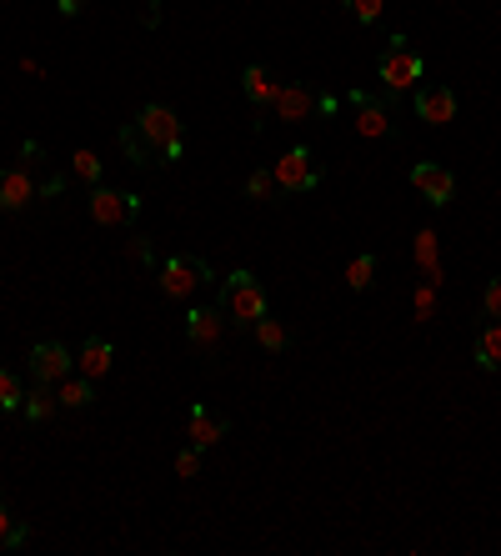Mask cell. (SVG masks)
Masks as SVG:
<instances>
[{
    "instance_id": "obj_1",
    "label": "cell",
    "mask_w": 501,
    "mask_h": 556,
    "mask_svg": "<svg viewBox=\"0 0 501 556\" xmlns=\"http://www.w3.org/2000/svg\"><path fill=\"white\" fill-rule=\"evenodd\" d=\"M221 311L236 321V326H256L261 316H266V286L251 276V271H231L226 281H221Z\"/></svg>"
},
{
    "instance_id": "obj_2",
    "label": "cell",
    "mask_w": 501,
    "mask_h": 556,
    "mask_svg": "<svg viewBox=\"0 0 501 556\" xmlns=\"http://www.w3.org/2000/svg\"><path fill=\"white\" fill-rule=\"evenodd\" d=\"M211 286V266L201 256H171L161 261V296L166 301H196Z\"/></svg>"
},
{
    "instance_id": "obj_3",
    "label": "cell",
    "mask_w": 501,
    "mask_h": 556,
    "mask_svg": "<svg viewBox=\"0 0 501 556\" xmlns=\"http://www.w3.org/2000/svg\"><path fill=\"white\" fill-rule=\"evenodd\" d=\"M421 71H426V61L411 51V41H406V36H391L386 51H381V61H376L381 86H386V91H411V81H421Z\"/></svg>"
},
{
    "instance_id": "obj_4",
    "label": "cell",
    "mask_w": 501,
    "mask_h": 556,
    "mask_svg": "<svg viewBox=\"0 0 501 556\" xmlns=\"http://www.w3.org/2000/svg\"><path fill=\"white\" fill-rule=\"evenodd\" d=\"M136 126H141V136L156 146V156L161 161H181V116L171 111V106H141V116H136Z\"/></svg>"
},
{
    "instance_id": "obj_5",
    "label": "cell",
    "mask_w": 501,
    "mask_h": 556,
    "mask_svg": "<svg viewBox=\"0 0 501 556\" xmlns=\"http://www.w3.org/2000/svg\"><path fill=\"white\" fill-rule=\"evenodd\" d=\"M271 176H276V186H281L286 196H296V191H316V181H321V171H316V161H311L306 146H291L281 161H271Z\"/></svg>"
},
{
    "instance_id": "obj_6",
    "label": "cell",
    "mask_w": 501,
    "mask_h": 556,
    "mask_svg": "<svg viewBox=\"0 0 501 556\" xmlns=\"http://www.w3.org/2000/svg\"><path fill=\"white\" fill-rule=\"evenodd\" d=\"M141 211V196H126V191H111V186H91V221L96 226H126L136 221Z\"/></svg>"
},
{
    "instance_id": "obj_7",
    "label": "cell",
    "mask_w": 501,
    "mask_h": 556,
    "mask_svg": "<svg viewBox=\"0 0 501 556\" xmlns=\"http://www.w3.org/2000/svg\"><path fill=\"white\" fill-rule=\"evenodd\" d=\"M71 371H76V356H71L61 341H36V346H31V376H36V381L56 386V381H66Z\"/></svg>"
},
{
    "instance_id": "obj_8",
    "label": "cell",
    "mask_w": 501,
    "mask_h": 556,
    "mask_svg": "<svg viewBox=\"0 0 501 556\" xmlns=\"http://www.w3.org/2000/svg\"><path fill=\"white\" fill-rule=\"evenodd\" d=\"M411 186H416L421 201H431V206H451V196H456V176H451L446 166H436V161L411 166Z\"/></svg>"
},
{
    "instance_id": "obj_9",
    "label": "cell",
    "mask_w": 501,
    "mask_h": 556,
    "mask_svg": "<svg viewBox=\"0 0 501 556\" xmlns=\"http://www.w3.org/2000/svg\"><path fill=\"white\" fill-rule=\"evenodd\" d=\"M41 196V181L26 166H6L0 171V211H26Z\"/></svg>"
},
{
    "instance_id": "obj_10",
    "label": "cell",
    "mask_w": 501,
    "mask_h": 556,
    "mask_svg": "<svg viewBox=\"0 0 501 556\" xmlns=\"http://www.w3.org/2000/svg\"><path fill=\"white\" fill-rule=\"evenodd\" d=\"M351 106H356V131L361 136H391V101H371L366 91H351Z\"/></svg>"
},
{
    "instance_id": "obj_11",
    "label": "cell",
    "mask_w": 501,
    "mask_h": 556,
    "mask_svg": "<svg viewBox=\"0 0 501 556\" xmlns=\"http://www.w3.org/2000/svg\"><path fill=\"white\" fill-rule=\"evenodd\" d=\"M316 106H321V96H311V91L296 86V81H291V86L281 81V91H276V101H271V111H276L281 121H311Z\"/></svg>"
},
{
    "instance_id": "obj_12",
    "label": "cell",
    "mask_w": 501,
    "mask_h": 556,
    "mask_svg": "<svg viewBox=\"0 0 501 556\" xmlns=\"http://www.w3.org/2000/svg\"><path fill=\"white\" fill-rule=\"evenodd\" d=\"M416 121H426V126L456 121V96H451L446 86H421V91H416Z\"/></svg>"
},
{
    "instance_id": "obj_13",
    "label": "cell",
    "mask_w": 501,
    "mask_h": 556,
    "mask_svg": "<svg viewBox=\"0 0 501 556\" xmlns=\"http://www.w3.org/2000/svg\"><path fill=\"white\" fill-rule=\"evenodd\" d=\"M226 431H231V426H226L221 416H211L206 406H191V411H186V441H191V446L211 451L216 441H226Z\"/></svg>"
},
{
    "instance_id": "obj_14",
    "label": "cell",
    "mask_w": 501,
    "mask_h": 556,
    "mask_svg": "<svg viewBox=\"0 0 501 556\" xmlns=\"http://www.w3.org/2000/svg\"><path fill=\"white\" fill-rule=\"evenodd\" d=\"M241 91H246V101L261 111V106H271V101H276L281 81H276L266 66H246V71H241Z\"/></svg>"
},
{
    "instance_id": "obj_15",
    "label": "cell",
    "mask_w": 501,
    "mask_h": 556,
    "mask_svg": "<svg viewBox=\"0 0 501 556\" xmlns=\"http://www.w3.org/2000/svg\"><path fill=\"white\" fill-rule=\"evenodd\" d=\"M111 361H116V346H111V341H101V336H91V341L81 346V356H76V371H81V376H91V381H101V376L111 371Z\"/></svg>"
},
{
    "instance_id": "obj_16",
    "label": "cell",
    "mask_w": 501,
    "mask_h": 556,
    "mask_svg": "<svg viewBox=\"0 0 501 556\" xmlns=\"http://www.w3.org/2000/svg\"><path fill=\"white\" fill-rule=\"evenodd\" d=\"M221 331H226V321H221L216 311H191V316H186V336H191V346H201V351L216 346Z\"/></svg>"
},
{
    "instance_id": "obj_17",
    "label": "cell",
    "mask_w": 501,
    "mask_h": 556,
    "mask_svg": "<svg viewBox=\"0 0 501 556\" xmlns=\"http://www.w3.org/2000/svg\"><path fill=\"white\" fill-rule=\"evenodd\" d=\"M121 151L131 156V166H146V171H151V166H161L156 146L141 136V126H136V121H131V126H121Z\"/></svg>"
},
{
    "instance_id": "obj_18",
    "label": "cell",
    "mask_w": 501,
    "mask_h": 556,
    "mask_svg": "<svg viewBox=\"0 0 501 556\" xmlns=\"http://www.w3.org/2000/svg\"><path fill=\"white\" fill-rule=\"evenodd\" d=\"M56 401H61V406H91V401H96V391H91V376L71 371L66 381H56Z\"/></svg>"
},
{
    "instance_id": "obj_19",
    "label": "cell",
    "mask_w": 501,
    "mask_h": 556,
    "mask_svg": "<svg viewBox=\"0 0 501 556\" xmlns=\"http://www.w3.org/2000/svg\"><path fill=\"white\" fill-rule=\"evenodd\" d=\"M476 366H481V371H501V321H491V326L476 336Z\"/></svg>"
},
{
    "instance_id": "obj_20",
    "label": "cell",
    "mask_w": 501,
    "mask_h": 556,
    "mask_svg": "<svg viewBox=\"0 0 501 556\" xmlns=\"http://www.w3.org/2000/svg\"><path fill=\"white\" fill-rule=\"evenodd\" d=\"M61 401L51 396V386L46 381H36V391H26V401H21V411H26V421H51V411H56Z\"/></svg>"
},
{
    "instance_id": "obj_21",
    "label": "cell",
    "mask_w": 501,
    "mask_h": 556,
    "mask_svg": "<svg viewBox=\"0 0 501 556\" xmlns=\"http://www.w3.org/2000/svg\"><path fill=\"white\" fill-rule=\"evenodd\" d=\"M246 196H251V201H261V206H276L286 191L276 186V176H271V171H251V176H246Z\"/></svg>"
},
{
    "instance_id": "obj_22",
    "label": "cell",
    "mask_w": 501,
    "mask_h": 556,
    "mask_svg": "<svg viewBox=\"0 0 501 556\" xmlns=\"http://www.w3.org/2000/svg\"><path fill=\"white\" fill-rule=\"evenodd\" d=\"M251 331H256V341H261L266 351H286V341H291V331H286L281 321H271V316H261Z\"/></svg>"
},
{
    "instance_id": "obj_23",
    "label": "cell",
    "mask_w": 501,
    "mask_h": 556,
    "mask_svg": "<svg viewBox=\"0 0 501 556\" xmlns=\"http://www.w3.org/2000/svg\"><path fill=\"white\" fill-rule=\"evenodd\" d=\"M21 401H26V386H21V376L0 366V411H21Z\"/></svg>"
},
{
    "instance_id": "obj_24",
    "label": "cell",
    "mask_w": 501,
    "mask_h": 556,
    "mask_svg": "<svg viewBox=\"0 0 501 556\" xmlns=\"http://www.w3.org/2000/svg\"><path fill=\"white\" fill-rule=\"evenodd\" d=\"M371 281H376V256H356L346 266V286L351 291H371Z\"/></svg>"
},
{
    "instance_id": "obj_25",
    "label": "cell",
    "mask_w": 501,
    "mask_h": 556,
    "mask_svg": "<svg viewBox=\"0 0 501 556\" xmlns=\"http://www.w3.org/2000/svg\"><path fill=\"white\" fill-rule=\"evenodd\" d=\"M71 176L86 181V186H101V161H96V151H76V156H71Z\"/></svg>"
},
{
    "instance_id": "obj_26",
    "label": "cell",
    "mask_w": 501,
    "mask_h": 556,
    "mask_svg": "<svg viewBox=\"0 0 501 556\" xmlns=\"http://www.w3.org/2000/svg\"><path fill=\"white\" fill-rule=\"evenodd\" d=\"M346 11H351V16L361 21V26H371V21H376V16L386 11V0H346Z\"/></svg>"
},
{
    "instance_id": "obj_27",
    "label": "cell",
    "mask_w": 501,
    "mask_h": 556,
    "mask_svg": "<svg viewBox=\"0 0 501 556\" xmlns=\"http://www.w3.org/2000/svg\"><path fill=\"white\" fill-rule=\"evenodd\" d=\"M16 541H26V526H11V511L0 501V546H16Z\"/></svg>"
},
{
    "instance_id": "obj_28",
    "label": "cell",
    "mask_w": 501,
    "mask_h": 556,
    "mask_svg": "<svg viewBox=\"0 0 501 556\" xmlns=\"http://www.w3.org/2000/svg\"><path fill=\"white\" fill-rule=\"evenodd\" d=\"M126 256H131V261H141V266H151V261H156L151 236H131V241H126Z\"/></svg>"
},
{
    "instance_id": "obj_29",
    "label": "cell",
    "mask_w": 501,
    "mask_h": 556,
    "mask_svg": "<svg viewBox=\"0 0 501 556\" xmlns=\"http://www.w3.org/2000/svg\"><path fill=\"white\" fill-rule=\"evenodd\" d=\"M196 471H201V446H186L176 456V476H196Z\"/></svg>"
},
{
    "instance_id": "obj_30",
    "label": "cell",
    "mask_w": 501,
    "mask_h": 556,
    "mask_svg": "<svg viewBox=\"0 0 501 556\" xmlns=\"http://www.w3.org/2000/svg\"><path fill=\"white\" fill-rule=\"evenodd\" d=\"M481 306H486V316H491V321H501V276H496V281L486 286V296H481Z\"/></svg>"
},
{
    "instance_id": "obj_31",
    "label": "cell",
    "mask_w": 501,
    "mask_h": 556,
    "mask_svg": "<svg viewBox=\"0 0 501 556\" xmlns=\"http://www.w3.org/2000/svg\"><path fill=\"white\" fill-rule=\"evenodd\" d=\"M86 6H91V0H56V11H61V16H81Z\"/></svg>"
},
{
    "instance_id": "obj_32",
    "label": "cell",
    "mask_w": 501,
    "mask_h": 556,
    "mask_svg": "<svg viewBox=\"0 0 501 556\" xmlns=\"http://www.w3.org/2000/svg\"><path fill=\"white\" fill-rule=\"evenodd\" d=\"M61 191H66L61 176H46V181H41V196H61Z\"/></svg>"
},
{
    "instance_id": "obj_33",
    "label": "cell",
    "mask_w": 501,
    "mask_h": 556,
    "mask_svg": "<svg viewBox=\"0 0 501 556\" xmlns=\"http://www.w3.org/2000/svg\"><path fill=\"white\" fill-rule=\"evenodd\" d=\"M151 6H161V0H151Z\"/></svg>"
}]
</instances>
